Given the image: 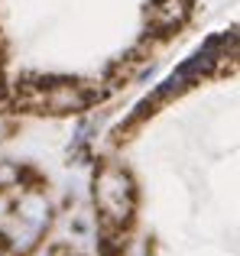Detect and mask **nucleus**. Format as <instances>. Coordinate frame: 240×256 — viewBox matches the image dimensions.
<instances>
[{
	"mask_svg": "<svg viewBox=\"0 0 240 256\" xmlns=\"http://www.w3.org/2000/svg\"><path fill=\"white\" fill-rule=\"evenodd\" d=\"M0 244H4V250L10 256H30L42 244V230L26 224V220H20V218H13V214H6L4 224H0Z\"/></svg>",
	"mask_w": 240,
	"mask_h": 256,
	"instance_id": "20e7f679",
	"label": "nucleus"
},
{
	"mask_svg": "<svg viewBox=\"0 0 240 256\" xmlns=\"http://www.w3.org/2000/svg\"><path fill=\"white\" fill-rule=\"evenodd\" d=\"M10 214L20 220H26V224L39 227V230H49L52 220H56V204H52V198L46 194V188L39 185H26L16 192V198H13L10 204Z\"/></svg>",
	"mask_w": 240,
	"mask_h": 256,
	"instance_id": "f03ea898",
	"label": "nucleus"
},
{
	"mask_svg": "<svg viewBox=\"0 0 240 256\" xmlns=\"http://www.w3.org/2000/svg\"><path fill=\"white\" fill-rule=\"evenodd\" d=\"M10 130H13V126L6 124V120H0V140H4V136H10Z\"/></svg>",
	"mask_w": 240,
	"mask_h": 256,
	"instance_id": "423d86ee",
	"label": "nucleus"
},
{
	"mask_svg": "<svg viewBox=\"0 0 240 256\" xmlns=\"http://www.w3.org/2000/svg\"><path fill=\"white\" fill-rule=\"evenodd\" d=\"M52 256H82V253H72V250H56Z\"/></svg>",
	"mask_w": 240,
	"mask_h": 256,
	"instance_id": "0eeeda50",
	"label": "nucleus"
},
{
	"mask_svg": "<svg viewBox=\"0 0 240 256\" xmlns=\"http://www.w3.org/2000/svg\"><path fill=\"white\" fill-rule=\"evenodd\" d=\"M26 185H36V175L26 169L23 162H13V159H0V194L6 192H20Z\"/></svg>",
	"mask_w": 240,
	"mask_h": 256,
	"instance_id": "39448f33",
	"label": "nucleus"
},
{
	"mask_svg": "<svg viewBox=\"0 0 240 256\" xmlns=\"http://www.w3.org/2000/svg\"><path fill=\"white\" fill-rule=\"evenodd\" d=\"M91 194H94L98 220H101L104 234H126L136 218V182L126 166L101 162L94 169V182H91Z\"/></svg>",
	"mask_w": 240,
	"mask_h": 256,
	"instance_id": "f257e3e1",
	"label": "nucleus"
},
{
	"mask_svg": "<svg viewBox=\"0 0 240 256\" xmlns=\"http://www.w3.org/2000/svg\"><path fill=\"white\" fill-rule=\"evenodd\" d=\"M192 6H195V0H152L146 10V23L156 36H169L188 23Z\"/></svg>",
	"mask_w": 240,
	"mask_h": 256,
	"instance_id": "7ed1b4c3",
	"label": "nucleus"
},
{
	"mask_svg": "<svg viewBox=\"0 0 240 256\" xmlns=\"http://www.w3.org/2000/svg\"><path fill=\"white\" fill-rule=\"evenodd\" d=\"M0 256H10V253H6V250H4V244H0Z\"/></svg>",
	"mask_w": 240,
	"mask_h": 256,
	"instance_id": "6e6552de",
	"label": "nucleus"
}]
</instances>
